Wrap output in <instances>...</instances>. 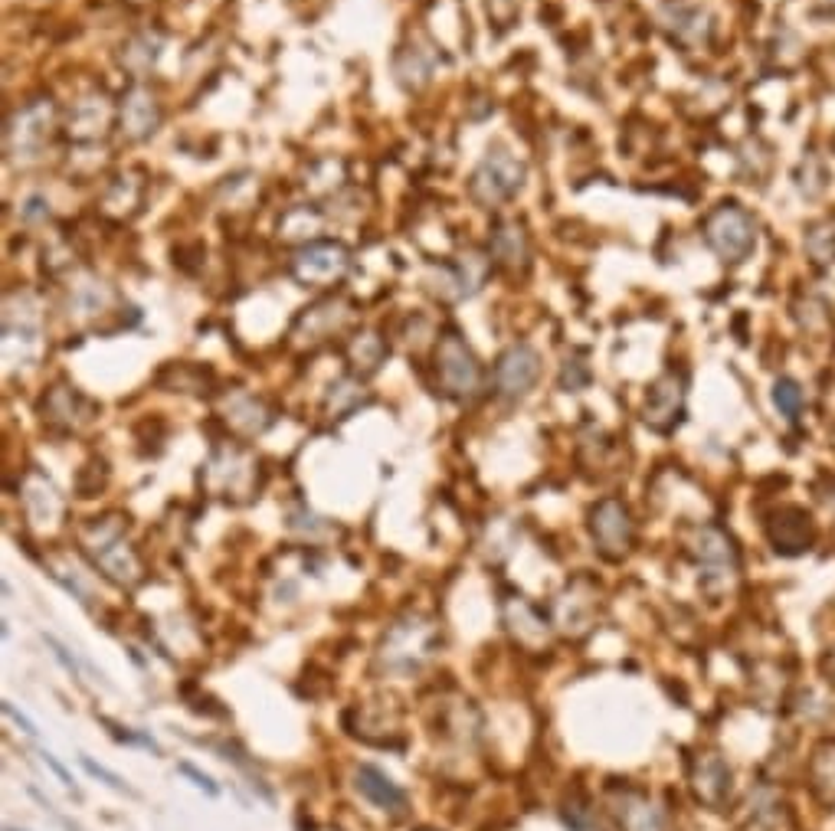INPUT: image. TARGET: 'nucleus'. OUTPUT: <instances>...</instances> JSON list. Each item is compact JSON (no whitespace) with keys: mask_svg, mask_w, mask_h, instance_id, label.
Segmentation results:
<instances>
[{"mask_svg":"<svg viewBox=\"0 0 835 831\" xmlns=\"http://www.w3.org/2000/svg\"><path fill=\"white\" fill-rule=\"evenodd\" d=\"M705 236L717 256L727 262H744L757 246V226L737 203H721L705 220Z\"/></svg>","mask_w":835,"mask_h":831,"instance_id":"2","label":"nucleus"},{"mask_svg":"<svg viewBox=\"0 0 835 831\" xmlns=\"http://www.w3.org/2000/svg\"><path fill=\"white\" fill-rule=\"evenodd\" d=\"M181 772H184V776H190V779H194V786H197V789H204V792H207V796H216V792H220V789L213 786V779H210L207 772H200L197 766H190V763H181Z\"/></svg>","mask_w":835,"mask_h":831,"instance_id":"21","label":"nucleus"},{"mask_svg":"<svg viewBox=\"0 0 835 831\" xmlns=\"http://www.w3.org/2000/svg\"><path fill=\"white\" fill-rule=\"evenodd\" d=\"M46 128H50V105H30V109H24V112L17 115V118L10 121L7 128V141H14L17 137V145H10V151H36V147L43 145L46 137Z\"/></svg>","mask_w":835,"mask_h":831,"instance_id":"14","label":"nucleus"},{"mask_svg":"<svg viewBox=\"0 0 835 831\" xmlns=\"http://www.w3.org/2000/svg\"><path fill=\"white\" fill-rule=\"evenodd\" d=\"M157 121H161V109H157L155 95L147 89H131L125 99H121V131L135 141L155 135Z\"/></svg>","mask_w":835,"mask_h":831,"instance_id":"12","label":"nucleus"},{"mask_svg":"<svg viewBox=\"0 0 835 831\" xmlns=\"http://www.w3.org/2000/svg\"><path fill=\"white\" fill-rule=\"evenodd\" d=\"M541 377V357L527 344H511L495 364V386L501 396H525Z\"/></svg>","mask_w":835,"mask_h":831,"instance_id":"7","label":"nucleus"},{"mask_svg":"<svg viewBox=\"0 0 835 831\" xmlns=\"http://www.w3.org/2000/svg\"><path fill=\"white\" fill-rule=\"evenodd\" d=\"M826 668H829V671H832V675H835V655H832V658H829V665H826Z\"/></svg>","mask_w":835,"mask_h":831,"instance_id":"24","label":"nucleus"},{"mask_svg":"<svg viewBox=\"0 0 835 831\" xmlns=\"http://www.w3.org/2000/svg\"><path fill=\"white\" fill-rule=\"evenodd\" d=\"M773 403H776V410L783 412L786 420H796V416L802 412V406H806L802 386L796 383V380H790V377L776 380V386H773Z\"/></svg>","mask_w":835,"mask_h":831,"instance_id":"18","label":"nucleus"},{"mask_svg":"<svg viewBox=\"0 0 835 831\" xmlns=\"http://www.w3.org/2000/svg\"><path fill=\"white\" fill-rule=\"evenodd\" d=\"M521 184H525V167H521V161H515L508 151L495 147V151H489V157L479 164V171L472 174L469 190H472L475 203L498 206L508 197H515L517 190H521Z\"/></svg>","mask_w":835,"mask_h":831,"instance_id":"3","label":"nucleus"},{"mask_svg":"<svg viewBox=\"0 0 835 831\" xmlns=\"http://www.w3.org/2000/svg\"><path fill=\"white\" fill-rule=\"evenodd\" d=\"M436 370H440V383L449 396H475L482 386V367L459 335H446L440 341Z\"/></svg>","mask_w":835,"mask_h":831,"instance_id":"4","label":"nucleus"},{"mask_svg":"<svg viewBox=\"0 0 835 831\" xmlns=\"http://www.w3.org/2000/svg\"><path fill=\"white\" fill-rule=\"evenodd\" d=\"M691 786L705 806L721 808L727 792H731V770L724 766L717 753H701L695 760V770H691Z\"/></svg>","mask_w":835,"mask_h":831,"instance_id":"10","label":"nucleus"},{"mask_svg":"<svg viewBox=\"0 0 835 831\" xmlns=\"http://www.w3.org/2000/svg\"><path fill=\"white\" fill-rule=\"evenodd\" d=\"M82 766H86V772H89V776H95V779H105V782H109V786H112V789H119V792H128V796H131V789L125 786V782H121L119 776H115V772H109V770H105V766L92 763L89 756H82Z\"/></svg>","mask_w":835,"mask_h":831,"instance_id":"20","label":"nucleus"},{"mask_svg":"<svg viewBox=\"0 0 835 831\" xmlns=\"http://www.w3.org/2000/svg\"><path fill=\"white\" fill-rule=\"evenodd\" d=\"M354 786H357V792H361L371 806L384 808V812H400V808L406 806L403 789L396 786L387 772L377 770V766H371V763L357 766V772H354Z\"/></svg>","mask_w":835,"mask_h":831,"instance_id":"11","label":"nucleus"},{"mask_svg":"<svg viewBox=\"0 0 835 831\" xmlns=\"http://www.w3.org/2000/svg\"><path fill=\"white\" fill-rule=\"evenodd\" d=\"M616 818H620L622 831H662V818H659L655 806L639 792H629L620 798Z\"/></svg>","mask_w":835,"mask_h":831,"instance_id":"15","label":"nucleus"},{"mask_svg":"<svg viewBox=\"0 0 835 831\" xmlns=\"http://www.w3.org/2000/svg\"><path fill=\"white\" fill-rule=\"evenodd\" d=\"M43 763L50 766V770L56 772V776H60V782H62V786H70V789H72V779H70V772H66V766H62L60 760H56V756H52V753H46V750H43Z\"/></svg>","mask_w":835,"mask_h":831,"instance_id":"23","label":"nucleus"},{"mask_svg":"<svg viewBox=\"0 0 835 831\" xmlns=\"http://www.w3.org/2000/svg\"><path fill=\"white\" fill-rule=\"evenodd\" d=\"M347 249L337 242H311L299 249L292 259V275L302 285H327L337 282L347 272Z\"/></svg>","mask_w":835,"mask_h":831,"instance_id":"6","label":"nucleus"},{"mask_svg":"<svg viewBox=\"0 0 835 831\" xmlns=\"http://www.w3.org/2000/svg\"><path fill=\"white\" fill-rule=\"evenodd\" d=\"M590 534H593L600 553L610 560H620L632 547V517L629 507L616 497H603L590 515Z\"/></svg>","mask_w":835,"mask_h":831,"instance_id":"5","label":"nucleus"},{"mask_svg":"<svg viewBox=\"0 0 835 831\" xmlns=\"http://www.w3.org/2000/svg\"><path fill=\"white\" fill-rule=\"evenodd\" d=\"M4 713H7V717L14 720V723H17V727H24V733H30V737H36V727H33V723H30V720H26L24 713H20L17 707H14V704H10V701L4 704Z\"/></svg>","mask_w":835,"mask_h":831,"instance_id":"22","label":"nucleus"},{"mask_svg":"<svg viewBox=\"0 0 835 831\" xmlns=\"http://www.w3.org/2000/svg\"><path fill=\"white\" fill-rule=\"evenodd\" d=\"M766 531H770L776 553H802L812 543L810 515L800 511V507H783L780 515H773V521L766 524Z\"/></svg>","mask_w":835,"mask_h":831,"instance_id":"9","label":"nucleus"},{"mask_svg":"<svg viewBox=\"0 0 835 831\" xmlns=\"http://www.w3.org/2000/svg\"><path fill=\"white\" fill-rule=\"evenodd\" d=\"M491 256L498 259L501 266L517 269L525 266L527 259V236L517 223H501L498 230L491 232Z\"/></svg>","mask_w":835,"mask_h":831,"instance_id":"16","label":"nucleus"},{"mask_svg":"<svg viewBox=\"0 0 835 831\" xmlns=\"http://www.w3.org/2000/svg\"><path fill=\"white\" fill-rule=\"evenodd\" d=\"M697 560L705 566V576H731L737 570V550H734L731 537L717 527H705L697 534Z\"/></svg>","mask_w":835,"mask_h":831,"instance_id":"13","label":"nucleus"},{"mask_svg":"<svg viewBox=\"0 0 835 831\" xmlns=\"http://www.w3.org/2000/svg\"><path fill=\"white\" fill-rule=\"evenodd\" d=\"M806 249H810V256L816 259V262H822V266L835 262V226H816V230L810 232V240H806Z\"/></svg>","mask_w":835,"mask_h":831,"instance_id":"19","label":"nucleus"},{"mask_svg":"<svg viewBox=\"0 0 835 831\" xmlns=\"http://www.w3.org/2000/svg\"><path fill=\"white\" fill-rule=\"evenodd\" d=\"M82 550H86L92 563L102 570L112 583L131 586L141 580L138 553L125 543V527L115 517H95L82 531Z\"/></svg>","mask_w":835,"mask_h":831,"instance_id":"1","label":"nucleus"},{"mask_svg":"<svg viewBox=\"0 0 835 831\" xmlns=\"http://www.w3.org/2000/svg\"><path fill=\"white\" fill-rule=\"evenodd\" d=\"M681 403H685L681 380L675 377V373H665V377L649 390L642 420H646L652 429H659V432H669V429L681 420Z\"/></svg>","mask_w":835,"mask_h":831,"instance_id":"8","label":"nucleus"},{"mask_svg":"<svg viewBox=\"0 0 835 831\" xmlns=\"http://www.w3.org/2000/svg\"><path fill=\"white\" fill-rule=\"evenodd\" d=\"M347 357H351V364L357 370L371 373V370L380 367V360H384V344H380L377 335H357L351 341V351H347Z\"/></svg>","mask_w":835,"mask_h":831,"instance_id":"17","label":"nucleus"}]
</instances>
